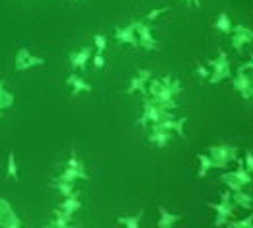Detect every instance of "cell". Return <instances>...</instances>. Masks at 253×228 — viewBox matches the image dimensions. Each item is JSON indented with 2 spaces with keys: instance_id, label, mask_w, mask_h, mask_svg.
<instances>
[{
  "instance_id": "1",
  "label": "cell",
  "mask_w": 253,
  "mask_h": 228,
  "mask_svg": "<svg viewBox=\"0 0 253 228\" xmlns=\"http://www.w3.org/2000/svg\"><path fill=\"white\" fill-rule=\"evenodd\" d=\"M146 90L152 96V101L160 107H164V109H175L177 107L175 96L181 92V84L173 76L166 74L162 78H150Z\"/></svg>"
},
{
  "instance_id": "2",
  "label": "cell",
  "mask_w": 253,
  "mask_h": 228,
  "mask_svg": "<svg viewBox=\"0 0 253 228\" xmlns=\"http://www.w3.org/2000/svg\"><path fill=\"white\" fill-rule=\"evenodd\" d=\"M207 207L212 209L214 215H216V217H214V227L216 228L226 227V223H228L230 219H234V207H236V205L232 203V191H230V189L222 191L220 201H209Z\"/></svg>"
},
{
  "instance_id": "3",
  "label": "cell",
  "mask_w": 253,
  "mask_h": 228,
  "mask_svg": "<svg viewBox=\"0 0 253 228\" xmlns=\"http://www.w3.org/2000/svg\"><path fill=\"white\" fill-rule=\"evenodd\" d=\"M205 65L211 68V76H209V82L211 84H220L222 80L226 78H232V66H230V59L226 55V51L220 49L218 51V57L216 59H209Z\"/></svg>"
},
{
  "instance_id": "4",
  "label": "cell",
  "mask_w": 253,
  "mask_h": 228,
  "mask_svg": "<svg viewBox=\"0 0 253 228\" xmlns=\"http://www.w3.org/2000/svg\"><path fill=\"white\" fill-rule=\"evenodd\" d=\"M209 156L212 160V168L228 170V164L238 160V148L230 146L226 142H218V144H212L209 148Z\"/></svg>"
},
{
  "instance_id": "5",
  "label": "cell",
  "mask_w": 253,
  "mask_h": 228,
  "mask_svg": "<svg viewBox=\"0 0 253 228\" xmlns=\"http://www.w3.org/2000/svg\"><path fill=\"white\" fill-rule=\"evenodd\" d=\"M173 117V113L169 109H164L156 105L150 98L144 99V109H142V117L138 119V125L140 127H148V125H154V123H160L164 119H169Z\"/></svg>"
},
{
  "instance_id": "6",
  "label": "cell",
  "mask_w": 253,
  "mask_h": 228,
  "mask_svg": "<svg viewBox=\"0 0 253 228\" xmlns=\"http://www.w3.org/2000/svg\"><path fill=\"white\" fill-rule=\"evenodd\" d=\"M134 26V32H136V39H138V47L146 49V51H158L160 43L158 39L154 37V33L150 30V26L144 22V20H138V22H132Z\"/></svg>"
},
{
  "instance_id": "7",
  "label": "cell",
  "mask_w": 253,
  "mask_h": 228,
  "mask_svg": "<svg viewBox=\"0 0 253 228\" xmlns=\"http://www.w3.org/2000/svg\"><path fill=\"white\" fill-rule=\"evenodd\" d=\"M45 65V59L43 57H37L32 55V51L28 47H20L18 53H16V59H14V68L18 72H24V70H30L33 66H43Z\"/></svg>"
},
{
  "instance_id": "8",
  "label": "cell",
  "mask_w": 253,
  "mask_h": 228,
  "mask_svg": "<svg viewBox=\"0 0 253 228\" xmlns=\"http://www.w3.org/2000/svg\"><path fill=\"white\" fill-rule=\"evenodd\" d=\"M150 78H152V70H148V68H140V70L130 78V84H128V88L125 90V94L126 96H132V94L148 96L146 86H148Z\"/></svg>"
},
{
  "instance_id": "9",
  "label": "cell",
  "mask_w": 253,
  "mask_h": 228,
  "mask_svg": "<svg viewBox=\"0 0 253 228\" xmlns=\"http://www.w3.org/2000/svg\"><path fill=\"white\" fill-rule=\"evenodd\" d=\"M80 209H82V203L78 199V193H74V195L70 197H64L63 203L59 205V209H55V217H61V219L70 223L72 217H74V213L80 211Z\"/></svg>"
},
{
  "instance_id": "10",
  "label": "cell",
  "mask_w": 253,
  "mask_h": 228,
  "mask_svg": "<svg viewBox=\"0 0 253 228\" xmlns=\"http://www.w3.org/2000/svg\"><path fill=\"white\" fill-rule=\"evenodd\" d=\"M230 41H232V47L236 51H242L246 45L253 43V30L252 28H246V26H236L232 33H230Z\"/></svg>"
},
{
  "instance_id": "11",
  "label": "cell",
  "mask_w": 253,
  "mask_h": 228,
  "mask_svg": "<svg viewBox=\"0 0 253 228\" xmlns=\"http://www.w3.org/2000/svg\"><path fill=\"white\" fill-rule=\"evenodd\" d=\"M232 88L240 94L242 99H252V88H253V78H250L246 72L238 70L236 76H232Z\"/></svg>"
},
{
  "instance_id": "12",
  "label": "cell",
  "mask_w": 253,
  "mask_h": 228,
  "mask_svg": "<svg viewBox=\"0 0 253 228\" xmlns=\"http://www.w3.org/2000/svg\"><path fill=\"white\" fill-rule=\"evenodd\" d=\"M90 59H92V47H82V49L70 53V57H68L72 70H84L86 65L90 63Z\"/></svg>"
},
{
  "instance_id": "13",
  "label": "cell",
  "mask_w": 253,
  "mask_h": 228,
  "mask_svg": "<svg viewBox=\"0 0 253 228\" xmlns=\"http://www.w3.org/2000/svg\"><path fill=\"white\" fill-rule=\"evenodd\" d=\"M185 123H187V117H179V119L169 117V119H164V121L154 123V125L164 131H169V133H177L181 138H185V137H187V133H185Z\"/></svg>"
},
{
  "instance_id": "14",
  "label": "cell",
  "mask_w": 253,
  "mask_h": 228,
  "mask_svg": "<svg viewBox=\"0 0 253 228\" xmlns=\"http://www.w3.org/2000/svg\"><path fill=\"white\" fill-rule=\"evenodd\" d=\"M16 221H20V217H18L16 211L12 209L10 201L4 199V197H0V228H6L8 225H12V223H16Z\"/></svg>"
},
{
  "instance_id": "15",
  "label": "cell",
  "mask_w": 253,
  "mask_h": 228,
  "mask_svg": "<svg viewBox=\"0 0 253 228\" xmlns=\"http://www.w3.org/2000/svg\"><path fill=\"white\" fill-rule=\"evenodd\" d=\"M115 39L119 43H125V45H130V47H138V39H136V32H134V26L128 24L125 28H115Z\"/></svg>"
},
{
  "instance_id": "16",
  "label": "cell",
  "mask_w": 253,
  "mask_h": 228,
  "mask_svg": "<svg viewBox=\"0 0 253 228\" xmlns=\"http://www.w3.org/2000/svg\"><path fill=\"white\" fill-rule=\"evenodd\" d=\"M158 228H173L179 221H183V215H177V213H171L168 211L164 205L158 207Z\"/></svg>"
},
{
  "instance_id": "17",
  "label": "cell",
  "mask_w": 253,
  "mask_h": 228,
  "mask_svg": "<svg viewBox=\"0 0 253 228\" xmlns=\"http://www.w3.org/2000/svg\"><path fill=\"white\" fill-rule=\"evenodd\" d=\"M66 84L70 86L72 96H78V94H82V92H92V84L86 82V80H84L82 76H78L76 72H72V74L66 78Z\"/></svg>"
},
{
  "instance_id": "18",
  "label": "cell",
  "mask_w": 253,
  "mask_h": 228,
  "mask_svg": "<svg viewBox=\"0 0 253 228\" xmlns=\"http://www.w3.org/2000/svg\"><path fill=\"white\" fill-rule=\"evenodd\" d=\"M148 140H150V144H152V146H156V148H164V146H168V144H169V140H171V133H169V131L160 129V127H156V125H152V133H150Z\"/></svg>"
},
{
  "instance_id": "19",
  "label": "cell",
  "mask_w": 253,
  "mask_h": 228,
  "mask_svg": "<svg viewBox=\"0 0 253 228\" xmlns=\"http://www.w3.org/2000/svg\"><path fill=\"white\" fill-rule=\"evenodd\" d=\"M220 180H222V183H224L232 193H234V191H244V187H246L244 182L236 176V172H224L220 176Z\"/></svg>"
},
{
  "instance_id": "20",
  "label": "cell",
  "mask_w": 253,
  "mask_h": 228,
  "mask_svg": "<svg viewBox=\"0 0 253 228\" xmlns=\"http://www.w3.org/2000/svg\"><path fill=\"white\" fill-rule=\"evenodd\" d=\"M144 217V209H140L136 215H121L117 219L119 225H123L125 228H140V221Z\"/></svg>"
},
{
  "instance_id": "21",
  "label": "cell",
  "mask_w": 253,
  "mask_h": 228,
  "mask_svg": "<svg viewBox=\"0 0 253 228\" xmlns=\"http://www.w3.org/2000/svg\"><path fill=\"white\" fill-rule=\"evenodd\" d=\"M59 180H63V182H70V183H74L76 180H90V176L86 174V172H80V170H74V168H64L63 174L59 176Z\"/></svg>"
},
{
  "instance_id": "22",
  "label": "cell",
  "mask_w": 253,
  "mask_h": 228,
  "mask_svg": "<svg viewBox=\"0 0 253 228\" xmlns=\"http://www.w3.org/2000/svg\"><path fill=\"white\" fill-rule=\"evenodd\" d=\"M197 162H199L197 178H207L209 170L212 168V160H211V156H209V154H205V152H199V154H197Z\"/></svg>"
},
{
  "instance_id": "23",
  "label": "cell",
  "mask_w": 253,
  "mask_h": 228,
  "mask_svg": "<svg viewBox=\"0 0 253 228\" xmlns=\"http://www.w3.org/2000/svg\"><path fill=\"white\" fill-rule=\"evenodd\" d=\"M232 203L244 209H253V197L246 191H234L232 193Z\"/></svg>"
},
{
  "instance_id": "24",
  "label": "cell",
  "mask_w": 253,
  "mask_h": 228,
  "mask_svg": "<svg viewBox=\"0 0 253 228\" xmlns=\"http://www.w3.org/2000/svg\"><path fill=\"white\" fill-rule=\"evenodd\" d=\"M214 28L220 33H224V35H230V33H232L234 26H232V20H230V16H228L226 12H222L220 16H218V20L214 22Z\"/></svg>"
},
{
  "instance_id": "25",
  "label": "cell",
  "mask_w": 253,
  "mask_h": 228,
  "mask_svg": "<svg viewBox=\"0 0 253 228\" xmlns=\"http://www.w3.org/2000/svg\"><path fill=\"white\" fill-rule=\"evenodd\" d=\"M226 228H253V211L244 219H230Z\"/></svg>"
},
{
  "instance_id": "26",
  "label": "cell",
  "mask_w": 253,
  "mask_h": 228,
  "mask_svg": "<svg viewBox=\"0 0 253 228\" xmlns=\"http://www.w3.org/2000/svg\"><path fill=\"white\" fill-rule=\"evenodd\" d=\"M14 105V94L10 90H6L4 82L0 80V109H8Z\"/></svg>"
},
{
  "instance_id": "27",
  "label": "cell",
  "mask_w": 253,
  "mask_h": 228,
  "mask_svg": "<svg viewBox=\"0 0 253 228\" xmlns=\"http://www.w3.org/2000/svg\"><path fill=\"white\" fill-rule=\"evenodd\" d=\"M6 176L10 180H20V174H18V162H16V152H10L8 154V164H6Z\"/></svg>"
},
{
  "instance_id": "28",
  "label": "cell",
  "mask_w": 253,
  "mask_h": 228,
  "mask_svg": "<svg viewBox=\"0 0 253 228\" xmlns=\"http://www.w3.org/2000/svg\"><path fill=\"white\" fill-rule=\"evenodd\" d=\"M53 185L57 187V191H59L63 197H70V195H74V193H76V191H74V183H70V182L55 180V182H53Z\"/></svg>"
},
{
  "instance_id": "29",
  "label": "cell",
  "mask_w": 253,
  "mask_h": 228,
  "mask_svg": "<svg viewBox=\"0 0 253 228\" xmlns=\"http://www.w3.org/2000/svg\"><path fill=\"white\" fill-rule=\"evenodd\" d=\"M94 47H95V53H105L107 49V37L103 33H95L94 35Z\"/></svg>"
},
{
  "instance_id": "30",
  "label": "cell",
  "mask_w": 253,
  "mask_h": 228,
  "mask_svg": "<svg viewBox=\"0 0 253 228\" xmlns=\"http://www.w3.org/2000/svg\"><path fill=\"white\" fill-rule=\"evenodd\" d=\"M66 166H68V168H74V170H80V172H86L84 164H82V160L76 156V152H72V154H70V158H68Z\"/></svg>"
},
{
  "instance_id": "31",
  "label": "cell",
  "mask_w": 253,
  "mask_h": 228,
  "mask_svg": "<svg viewBox=\"0 0 253 228\" xmlns=\"http://www.w3.org/2000/svg\"><path fill=\"white\" fill-rule=\"evenodd\" d=\"M195 74L201 78V80H209V76H211V68L205 65V63H197V66H195Z\"/></svg>"
},
{
  "instance_id": "32",
  "label": "cell",
  "mask_w": 253,
  "mask_h": 228,
  "mask_svg": "<svg viewBox=\"0 0 253 228\" xmlns=\"http://www.w3.org/2000/svg\"><path fill=\"white\" fill-rule=\"evenodd\" d=\"M164 12H168V8H156V10L148 12V14L144 16V20H146V22H150V20H156L160 14H164Z\"/></svg>"
},
{
  "instance_id": "33",
  "label": "cell",
  "mask_w": 253,
  "mask_h": 228,
  "mask_svg": "<svg viewBox=\"0 0 253 228\" xmlns=\"http://www.w3.org/2000/svg\"><path fill=\"white\" fill-rule=\"evenodd\" d=\"M244 166H246V170H248V172H253V152H252V150H246Z\"/></svg>"
},
{
  "instance_id": "34",
  "label": "cell",
  "mask_w": 253,
  "mask_h": 228,
  "mask_svg": "<svg viewBox=\"0 0 253 228\" xmlns=\"http://www.w3.org/2000/svg\"><path fill=\"white\" fill-rule=\"evenodd\" d=\"M103 66H105V59H103V55H101V53H95L94 55V68L99 70V68H103Z\"/></svg>"
},
{
  "instance_id": "35",
  "label": "cell",
  "mask_w": 253,
  "mask_h": 228,
  "mask_svg": "<svg viewBox=\"0 0 253 228\" xmlns=\"http://www.w3.org/2000/svg\"><path fill=\"white\" fill-rule=\"evenodd\" d=\"M238 70H242V72H246V70H253V53H252V57H250V63H246V65H242ZM253 78V76H252Z\"/></svg>"
},
{
  "instance_id": "36",
  "label": "cell",
  "mask_w": 253,
  "mask_h": 228,
  "mask_svg": "<svg viewBox=\"0 0 253 228\" xmlns=\"http://www.w3.org/2000/svg\"><path fill=\"white\" fill-rule=\"evenodd\" d=\"M181 2H185V4H189V6H201V0H181Z\"/></svg>"
},
{
  "instance_id": "37",
  "label": "cell",
  "mask_w": 253,
  "mask_h": 228,
  "mask_svg": "<svg viewBox=\"0 0 253 228\" xmlns=\"http://www.w3.org/2000/svg\"><path fill=\"white\" fill-rule=\"evenodd\" d=\"M6 228H22V221H16V223H12V225H8Z\"/></svg>"
},
{
  "instance_id": "38",
  "label": "cell",
  "mask_w": 253,
  "mask_h": 228,
  "mask_svg": "<svg viewBox=\"0 0 253 228\" xmlns=\"http://www.w3.org/2000/svg\"><path fill=\"white\" fill-rule=\"evenodd\" d=\"M43 228H57V227H55V225L51 223V225H47V227H43Z\"/></svg>"
},
{
  "instance_id": "39",
  "label": "cell",
  "mask_w": 253,
  "mask_h": 228,
  "mask_svg": "<svg viewBox=\"0 0 253 228\" xmlns=\"http://www.w3.org/2000/svg\"><path fill=\"white\" fill-rule=\"evenodd\" d=\"M0 119H2V109H0Z\"/></svg>"
},
{
  "instance_id": "40",
  "label": "cell",
  "mask_w": 253,
  "mask_h": 228,
  "mask_svg": "<svg viewBox=\"0 0 253 228\" xmlns=\"http://www.w3.org/2000/svg\"><path fill=\"white\" fill-rule=\"evenodd\" d=\"M252 98H253V88H252Z\"/></svg>"
}]
</instances>
